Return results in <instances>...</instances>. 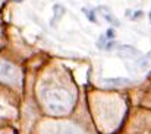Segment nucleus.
Wrapping results in <instances>:
<instances>
[{
	"label": "nucleus",
	"instance_id": "nucleus-1",
	"mask_svg": "<svg viewBox=\"0 0 151 134\" xmlns=\"http://www.w3.org/2000/svg\"><path fill=\"white\" fill-rule=\"evenodd\" d=\"M117 55L120 58L131 60V58H138L139 57V51L135 47H131V45H119L117 47Z\"/></svg>",
	"mask_w": 151,
	"mask_h": 134
},
{
	"label": "nucleus",
	"instance_id": "nucleus-2",
	"mask_svg": "<svg viewBox=\"0 0 151 134\" xmlns=\"http://www.w3.org/2000/svg\"><path fill=\"white\" fill-rule=\"evenodd\" d=\"M104 85L107 86H128V85H132V80L131 79H126V77H111V79H104L103 80Z\"/></svg>",
	"mask_w": 151,
	"mask_h": 134
},
{
	"label": "nucleus",
	"instance_id": "nucleus-3",
	"mask_svg": "<svg viewBox=\"0 0 151 134\" xmlns=\"http://www.w3.org/2000/svg\"><path fill=\"white\" fill-rule=\"evenodd\" d=\"M97 12L101 13V16H103L109 23H111L113 26H119V21H116L114 15L110 12V9H109V7H106V6H100V7H97Z\"/></svg>",
	"mask_w": 151,
	"mask_h": 134
},
{
	"label": "nucleus",
	"instance_id": "nucleus-4",
	"mask_svg": "<svg viewBox=\"0 0 151 134\" xmlns=\"http://www.w3.org/2000/svg\"><path fill=\"white\" fill-rule=\"evenodd\" d=\"M151 64V51H148L147 54L138 57V61H137V66H138V70H147Z\"/></svg>",
	"mask_w": 151,
	"mask_h": 134
},
{
	"label": "nucleus",
	"instance_id": "nucleus-5",
	"mask_svg": "<svg viewBox=\"0 0 151 134\" xmlns=\"http://www.w3.org/2000/svg\"><path fill=\"white\" fill-rule=\"evenodd\" d=\"M82 12L87 15V18L90 19V22L96 23L97 22V18H96V10H90V9H82Z\"/></svg>",
	"mask_w": 151,
	"mask_h": 134
},
{
	"label": "nucleus",
	"instance_id": "nucleus-6",
	"mask_svg": "<svg viewBox=\"0 0 151 134\" xmlns=\"http://www.w3.org/2000/svg\"><path fill=\"white\" fill-rule=\"evenodd\" d=\"M107 41H109V40H107V38H106V35L103 34V35H101L100 38H99V43H97V47H99L100 50H104V48H106V44H107Z\"/></svg>",
	"mask_w": 151,
	"mask_h": 134
},
{
	"label": "nucleus",
	"instance_id": "nucleus-7",
	"mask_svg": "<svg viewBox=\"0 0 151 134\" xmlns=\"http://www.w3.org/2000/svg\"><path fill=\"white\" fill-rule=\"evenodd\" d=\"M104 35H106V38H107V40H114V29H113V28L107 29V32H106Z\"/></svg>",
	"mask_w": 151,
	"mask_h": 134
},
{
	"label": "nucleus",
	"instance_id": "nucleus-8",
	"mask_svg": "<svg viewBox=\"0 0 151 134\" xmlns=\"http://www.w3.org/2000/svg\"><path fill=\"white\" fill-rule=\"evenodd\" d=\"M142 15H144V13H142L141 10H138V12H135V13H134V16H132V19H134V21H137V19H138V18H141Z\"/></svg>",
	"mask_w": 151,
	"mask_h": 134
},
{
	"label": "nucleus",
	"instance_id": "nucleus-9",
	"mask_svg": "<svg viewBox=\"0 0 151 134\" xmlns=\"http://www.w3.org/2000/svg\"><path fill=\"white\" fill-rule=\"evenodd\" d=\"M148 18H150V23H151V10H150V15H148Z\"/></svg>",
	"mask_w": 151,
	"mask_h": 134
},
{
	"label": "nucleus",
	"instance_id": "nucleus-10",
	"mask_svg": "<svg viewBox=\"0 0 151 134\" xmlns=\"http://www.w3.org/2000/svg\"><path fill=\"white\" fill-rule=\"evenodd\" d=\"M13 1H22V0H13Z\"/></svg>",
	"mask_w": 151,
	"mask_h": 134
}]
</instances>
